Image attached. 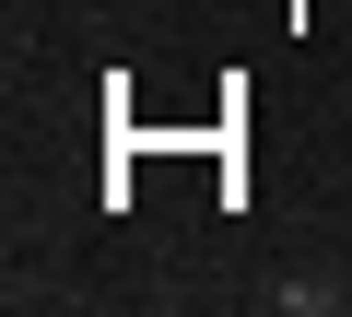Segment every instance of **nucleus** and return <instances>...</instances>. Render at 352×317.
Returning a JSON list of instances; mask_svg holds the SVG:
<instances>
[{
  "mask_svg": "<svg viewBox=\"0 0 352 317\" xmlns=\"http://www.w3.org/2000/svg\"><path fill=\"white\" fill-rule=\"evenodd\" d=\"M270 305H282V317H329V305H340V282H270Z\"/></svg>",
  "mask_w": 352,
  "mask_h": 317,
  "instance_id": "1",
  "label": "nucleus"
}]
</instances>
